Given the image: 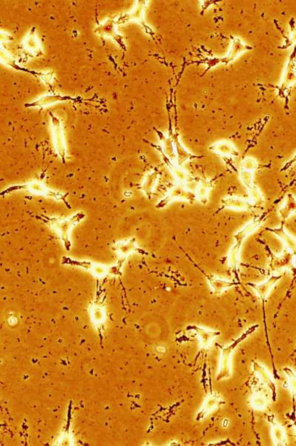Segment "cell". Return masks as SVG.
Masks as SVG:
<instances>
[{
  "label": "cell",
  "instance_id": "3",
  "mask_svg": "<svg viewBox=\"0 0 296 446\" xmlns=\"http://www.w3.org/2000/svg\"><path fill=\"white\" fill-rule=\"evenodd\" d=\"M254 207L255 205L251 201L238 197H228L222 200L221 207L218 209L217 213L225 208H231L238 211H251Z\"/></svg>",
  "mask_w": 296,
  "mask_h": 446
},
{
  "label": "cell",
  "instance_id": "7",
  "mask_svg": "<svg viewBox=\"0 0 296 446\" xmlns=\"http://www.w3.org/2000/svg\"><path fill=\"white\" fill-rule=\"evenodd\" d=\"M281 278V275L280 276H274L273 275V276L270 277L269 280L265 282V283H263V284H250V286L253 287L254 289L256 290L259 297L264 301L267 298V294L270 292L272 287L274 286L275 283Z\"/></svg>",
  "mask_w": 296,
  "mask_h": 446
},
{
  "label": "cell",
  "instance_id": "11",
  "mask_svg": "<svg viewBox=\"0 0 296 446\" xmlns=\"http://www.w3.org/2000/svg\"><path fill=\"white\" fill-rule=\"evenodd\" d=\"M248 191H249L250 196H251V202L254 204L255 206L261 205L263 202L262 195L261 194L259 189L256 186L254 185V186H251L250 189H248Z\"/></svg>",
  "mask_w": 296,
  "mask_h": 446
},
{
  "label": "cell",
  "instance_id": "6",
  "mask_svg": "<svg viewBox=\"0 0 296 446\" xmlns=\"http://www.w3.org/2000/svg\"><path fill=\"white\" fill-rule=\"evenodd\" d=\"M267 230L278 236L284 242L289 251L296 256V241L284 231V225H281V227L277 229H267Z\"/></svg>",
  "mask_w": 296,
  "mask_h": 446
},
{
  "label": "cell",
  "instance_id": "2",
  "mask_svg": "<svg viewBox=\"0 0 296 446\" xmlns=\"http://www.w3.org/2000/svg\"><path fill=\"white\" fill-rule=\"evenodd\" d=\"M182 200L192 204L196 200V194L192 191L186 189L184 184L179 183L177 186L173 187L171 191L168 193L167 197L159 204V208H163L170 203L173 200Z\"/></svg>",
  "mask_w": 296,
  "mask_h": 446
},
{
  "label": "cell",
  "instance_id": "13",
  "mask_svg": "<svg viewBox=\"0 0 296 446\" xmlns=\"http://www.w3.org/2000/svg\"><path fill=\"white\" fill-rule=\"evenodd\" d=\"M256 167H257V162L254 159L246 158L243 161L242 169L254 172L256 170Z\"/></svg>",
  "mask_w": 296,
  "mask_h": 446
},
{
  "label": "cell",
  "instance_id": "5",
  "mask_svg": "<svg viewBox=\"0 0 296 446\" xmlns=\"http://www.w3.org/2000/svg\"><path fill=\"white\" fill-rule=\"evenodd\" d=\"M185 254L189 257L187 253H185ZM189 259H190L191 262L193 263V265H195V267H198V269L201 271L202 273L207 277L208 281L211 283L212 287L214 288L215 293H216V294H220V293L222 292V291H224V289H226V288H230V287L235 286V283L223 280L222 279L219 278V277L214 276V275H208L203 269H202L201 267L199 266L198 264L195 263L192 259H191V258L189 257Z\"/></svg>",
  "mask_w": 296,
  "mask_h": 446
},
{
  "label": "cell",
  "instance_id": "1",
  "mask_svg": "<svg viewBox=\"0 0 296 446\" xmlns=\"http://www.w3.org/2000/svg\"><path fill=\"white\" fill-rule=\"evenodd\" d=\"M267 216H268V213H264L262 214L259 215V216H256L252 222L248 223L243 229H241V231H239L238 233L234 236L235 243H234L233 246L232 247L228 256L229 265H230L233 270H237L238 265H239V253L243 240L250 234L254 232L262 223L265 222Z\"/></svg>",
  "mask_w": 296,
  "mask_h": 446
},
{
  "label": "cell",
  "instance_id": "9",
  "mask_svg": "<svg viewBox=\"0 0 296 446\" xmlns=\"http://www.w3.org/2000/svg\"><path fill=\"white\" fill-rule=\"evenodd\" d=\"M173 141H174V145L176 146V153H177L178 156V164H179V166H181L184 162H187L189 159L201 158L202 157V156L194 155V154L187 152L183 148V146L180 144L179 142L178 141L177 138H175Z\"/></svg>",
  "mask_w": 296,
  "mask_h": 446
},
{
  "label": "cell",
  "instance_id": "4",
  "mask_svg": "<svg viewBox=\"0 0 296 446\" xmlns=\"http://www.w3.org/2000/svg\"><path fill=\"white\" fill-rule=\"evenodd\" d=\"M222 174L218 175L216 177L212 178V179L202 180L199 183L198 187H197L196 199L203 205H207L209 200V192L214 187L216 183H217L218 180L222 177Z\"/></svg>",
  "mask_w": 296,
  "mask_h": 446
},
{
  "label": "cell",
  "instance_id": "12",
  "mask_svg": "<svg viewBox=\"0 0 296 446\" xmlns=\"http://www.w3.org/2000/svg\"><path fill=\"white\" fill-rule=\"evenodd\" d=\"M240 177L243 184L244 185L246 189H250L251 186H254L253 181H254V173L253 172L248 171L244 169H241L240 171Z\"/></svg>",
  "mask_w": 296,
  "mask_h": 446
},
{
  "label": "cell",
  "instance_id": "8",
  "mask_svg": "<svg viewBox=\"0 0 296 446\" xmlns=\"http://www.w3.org/2000/svg\"><path fill=\"white\" fill-rule=\"evenodd\" d=\"M211 149L220 155L224 156V157L230 156V157H235L239 155V153L235 150L233 145L227 143V142H221V143H217V144L212 146Z\"/></svg>",
  "mask_w": 296,
  "mask_h": 446
},
{
  "label": "cell",
  "instance_id": "10",
  "mask_svg": "<svg viewBox=\"0 0 296 446\" xmlns=\"http://www.w3.org/2000/svg\"><path fill=\"white\" fill-rule=\"evenodd\" d=\"M293 213H296V200L292 194H289L286 196L285 205L279 210V214L283 219H286Z\"/></svg>",
  "mask_w": 296,
  "mask_h": 446
}]
</instances>
